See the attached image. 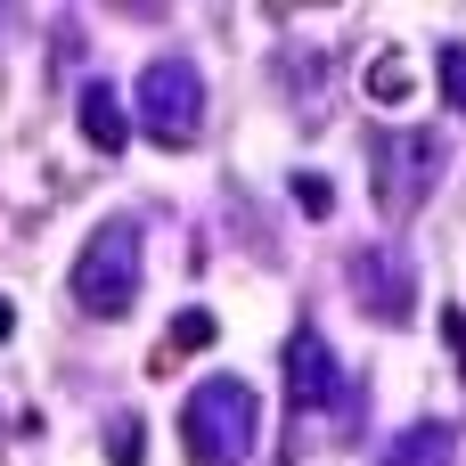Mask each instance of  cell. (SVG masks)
Wrapping results in <instances>:
<instances>
[{"instance_id":"obj_1","label":"cell","mask_w":466,"mask_h":466,"mask_svg":"<svg viewBox=\"0 0 466 466\" xmlns=\"http://www.w3.org/2000/svg\"><path fill=\"white\" fill-rule=\"evenodd\" d=\"M262 442V401L246 377H205L180 401V451L188 466H246Z\"/></svg>"},{"instance_id":"obj_2","label":"cell","mask_w":466,"mask_h":466,"mask_svg":"<svg viewBox=\"0 0 466 466\" xmlns=\"http://www.w3.org/2000/svg\"><path fill=\"white\" fill-rule=\"evenodd\" d=\"M139 246H147V229L131 221V213H106L98 229H90V246L74 254V303L90 311V319H123L131 303H139Z\"/></svg>"},{"instance_id":"obj_3","label":"cell","mask_w":466,"mask_h":466,"mask_svg":"<svg viewBox=\"0 0 466 466\" xmlns=\"http://www.w3.org/2000/svg\"><path fill=\"white\" fill-rule=\"evenodd\" d=\"M131 123L156 147H197V131H205V74H197V57H180V49L147 57V74L131 90Z\"/></svg>"},{"instance_id":"obj_4","label":"cell","mask_w":466,"mask_h":466,"mask_svg":"<svg viewBox=\"0 0 466 466\" xmlns=\"http://www.w3.org/2000/svg\"><path fill=\"white\" fill-rule=\"evenodd\" d=\"M369 164H377V213H385V221H410V213L442 188L451 147H442V131H410V123H393V131H377Z\"/></svg>"},{"instance_id":"obj_5","label":"cell","mask_w":466,"mask_h":466,"mask_svg":"<svg viewBox=\"0 0 466 466\" xmlns=\"http://www.w3.org/2000/svg\"><path fill=\"white\" fill-rule=\"evenodd\" d=\"M287 401H295V418H328V410L352 418V377H344V360L319 328L287 336Z\"/></svg>"},{"instance_id":"obj_6","label":"cell","mask_w":466,"mask_h":466,"mask_svg":"<svg viewBox=\"0 0 466 466\" xmlns=\"http://www.w3.org/2000/svg\"><path fill=\"white\" fill-rule=\"evenodd\" d=\"M352 303L377 328H410L418 319V262L401 246H352Z\"/></svg>"},{"instance_id":"obj_7","label":"cell","mask_w":466,"mask_h":466,"mask_svg":"<svg viewBox=\"0 0 466 466\" xmlns=\"http://www.w3.org/2000/svg\"><path fill=\"white\" fill-rule=\"evenodd\" d=\"M377 466H459V434H451L442 418H418V426H401V434L385 442Z\"/></svg>"},{"instance_id":"obj_8","label":"cell","mask_w":466,"mask_h":466,"mask_svg":"<svg viewBox=\"0 0 466 466\" xmlns=\"http://www.w3.org/2000/svg\"><path fill=\"white\" fill-rule=\"evenodd\" d=\"M82 139H90L98 156H115V147L131 139V115H123V98H115L106 82H90V90H82Z\"/></svg>"},{"instance_id":"obj_9","label":"cell","mask_w":466,"mask_h":466,"mask_svg":"<svg viewBox=\"0 0 466 466\" xmlns=\"http://www.w3.org/2000/svg\"><path fill=\"white\" fill-rule=\"evenodd\" d=\"M106 466H147V426L139 418H106Z\"/></svg>"},{"instance_id":"obj_10","label":"cell","mask_w":466,"mask_h":466,"mask_svg":"<svg viewBox=\"0 0 466 466\" xmlns=\"http://www.w3.org/2000/svg\"><path fill=\"white\" fill-rule=\"evenodd\" d=\"M410 90H418V82H410L401 57H377V66H369V98H377V106H401Z\"/></svg>"},{"instance_id":"obj_11","label":"cell","mask_w":466,"mask_h":466,"mask_svg":"<svg viewBox=\"0 0 466 466\" xmlns=\"http://www.w3.org/2000/svg\"><path fill=\"white\" fill-rule=\"evenodd\" d=\"M434 74H442V98H451V115H466V41H451V49L434 57Z\"/></svg>"},{"instance_id":"obj_12","label":"cell","mask_w":466,"mask_h":466,"mask_svg":"<svg viewBox=\"0 0 466 466\" xmlns=\"http://www.w3.org/2000/svg\"><path fill=\"white\" fill-rule=\"evenodd\" d=\"M295 205H303L311 221H328V213H336V188H328V172H295Z\"/></svg>"},{"instance_id":"obj_13","label":"cell","mask_w":466,"mask_h":466,"mask_svg":"<svg viewBox=\"0 0 466 466\" xmlns=\"http://www.w3.org/2000/svg\"><path fill=\"white\" fill-rule=\"evenodd\" d=\"M213 336H221V319H213V311H180V328H172V352H205Z\"/></svg>"},{"instance_id":"obj_14","label":"cell","mask_w":466,"mask_h":466,"mask_svg":"<svg viewBox=\"0 0 466 466\" xmlns=\"http://www.w3.org/2000/svg\"><path fill=\"white\" fill-rule=\"evenodd\" d=\"M442 344H451V352L466 360V311H442Z\"/></svg>"},{"instance_id":"obj_15","label":"cell","mask_w":466,"mask_h":466,"mask_svg":"<svg viewBox=\"0 0 466 466\" xmlns=\"http://www.w3.org/2000/svg\"><path fill=\"white\" fill-rule=\"evenodd\" d=\"M8 336H16V303L0 295V344H8Z\"/></svg>"}]
</instances>
